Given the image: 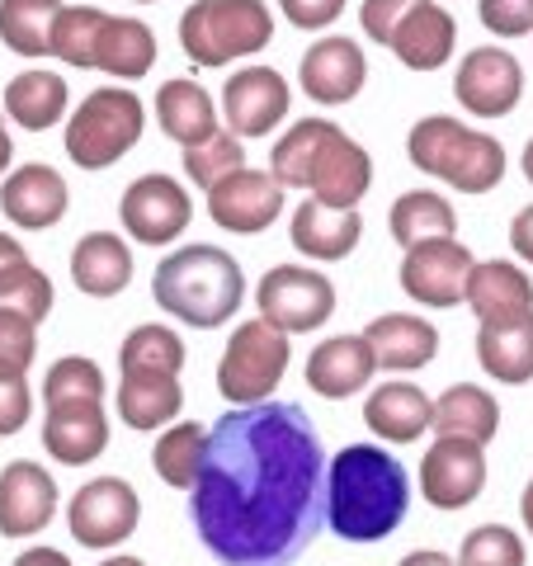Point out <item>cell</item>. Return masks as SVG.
<instances>
[{
    "label": "cell",
    "mask_w": 533,
    "mask_h": 566,
    "mask_svg": "<svg viewBox=\"0 0 533 566\" xmlns=\"http://www.w3.org/2000/svg\"><path fill=\"white\" fill-rule=\"evenodd\" d=\"M189 515L227 566H293L326 528V453L312 416L274 397L222 411Z\"/></svg>",
    "instance_id": "6da1fadb"
},
{
    "label": "cell",
    "mask_w": 533,
    "mask_h": 566,
    "mask_svg": "<svg viewBox=\"0 0 533 566\" xmlns=\"http://www.w3.org/2000/svg\"><path fill=\"white\" fill-rule=\"evenodd\" d=\"M411 510V472L383 444H345L326 463V528L345 543L393 538Z\"/></svg>",
    "instance_id": "7a4b0ae2"
},
{
    "label": "cell",
    "mask_w": 533,
    "mask_h": 566,
    "mask_svg": "<svg viewBox=\"0 0 533 566\" xmlns=\"http://www.w3.org/2000/svg\"><path fill=\"white\" fill-rule=\"evenodd\" d=\"M156 307L194 331L227 326L245 303V274L222 245H180L151 274Z\"/></svg>",
    "instance_id": "3957f363"
},
{
    "label": "cell",
    "mask_w": 533,
    "mask_h": 566,
    "mask_svg": "<svg viewBox=\"0 0 533 566\" xmlns=\"http://www.w3.org/2000/svg\"><path fill=\"white\" fill-rule=\"evenodd\" d=\"M411 166L453 185L458 193H491L505 180V142L491 133H477L453 114H425L411 137H406Z\"/></svg>",
    "instance_id": "277c9868"
},
{
    "label": "cell",
    "mask_w": 533,
    "mask_h": 566,
    "mask_svg": "<svg viewBox=\"0 0 533 566\" xmlns=\"http://www.w3.org/2000/svg\"><path fill=\"white\" fill-rule=\"evenodd\" d=\"M274 39V14L264 0H194L180 14V48L199 66H227L255 57Z\"/></svg>",
    "instance_id": "5b68a950"
},
{
    "label": "cell",
    "mask_w": 533,
    "mask_h": 566,
    "mask_svg": "<svg viewBox=\"0 0 533 566\" xmlns=\"http://www.w3.org/2000/svg\"><path fill=\"white\" fill-rule=\"evenodd\" d=\"M142 128H147V104L123 85H104V91L85 95L76 114L66 118L62 147L76 170H109L142 142Z\"/></svg>",
    "instance_id": "8992f818"
},
{
    "label": "cell",
    "mask_w": 533,
    "mask_h": 566,
    "mask_svg": "<svg viewBox=\"0 0 533 566\" xmlns=\"http://www.w3.org/2000/svg\"><path fill=\"white\" fill-rule=\"evenodd\" d=\"M289 359H293V345L279 326H270L264 316L241 322L218 359V392L232 406L270 401L279 392L283 374H289Z\"/></svg>",
    "instance_id": "52a82bcc"
},
{
    "label": "cell",
    "mask_w": 533,
    "mask_h": 566,
    "mask_svg": "<svg viewBox=\"0 0 533 566\" xmlns=\"http://www.w3.org/2000/svg\"><path fill=\"white\" fill-rule=\"evenodd\" d=\"M142 524V495L133 482L123 476H91L85 486H76L66 505V528L76 547H91V553H109L123 547Z\"/></svg>",
    "instance_id": "ba28073f"
},
{
    "label": "cell",
    "mask_w": 533,
    "mask_h": 566,
    "mask_svg": "<svg viewBox=\"0 0 533 566\" xmlns=\"http://www.w3.org/2000/svg\"><path fill=\"white\" fill-rule=\"evenodd\" d=\"M255 307L283 335H307L335 316V283L307 264H274L255 289Z\"/></svg>",
    "instance_id": "9c48e42d"
},
{
    "label": "cell",
    "mask_w": 533,
    "mask_h": 566,
    "mask_svg": "<svg viewBox=\"0 0 533 566\" xmlns=\"http://www.w3.org/2000/svg\"><path fill=\"white\" fill-rule=\"evenodd\" d=\"M194 203L189 189L175 175H142L123 189L118 199V222L137 245H170L189 232Z\"/></svg>",
    "instance_id": "30bf717a"
},
{
    "label": "cell",
    "mask_w": 533,
    "mask_h": 566,
    "mask_svg": "<svg viewBox=\"0 0 533 566\" xmlns=\"http://www.w3.org/2000/svg\"><path fill=\"white\" fill-rule=\"evenodd\" d=\"M472 251L458 237L420 241L401 255L397 283L401 293L420 307H458L468 297V274H472Z\"/></svg>",
    "instance_id": "8fae6325"
},
{
    "label": "cell",
    "mask_w": 533,
    "mask_h": 566,
    "mask_svg": "<svg viewBox=\"0 0 533 566\" xmlns=\"http://www.w3.org/2000/svg\"><path fill=\"white\" fill-rule=\"evenodd\" d=\"M453 95L477 118H505L520 109V99H524V66L505 48H472L468 57L458 62Z\"/></svg>",
    "instance_id": "7c38bea8"
},
{
    "label": "cell",
    "mask_w": 533,
    "mask_h": 566,
    "mask_svg": "<svg viewBox=\"0 0 533 566\" xmlns=\"http://www.w3.org/2000/svg\"><path fill=\"white\" fill-rule=\"evenodd\" d=\"M283 212V185L270 170L241 166L237 175H227L222 185L208 189V218L232 237H260L270 232Z\"/></svg>",
    "instance_id": "4fadbf2b"
},
{
    "label": "cell",
    "mask_w": 533,
    "mask_h": 566,
    "mask_svg": "<svg viewBox=\"0 0 533 566\" xmlns=\"http://www.w3.org/2000/svg\"><path fill=\"white\" fill-rule=\"evenodd\" d=\"M487 491V449L472 439H435L420 458V495L435 510H468Z\"/></svg>",
    "instance_id": "5bb4252c"
},
{
    "label": "cell",
    "mask_w": 533,
    "mask_h": 566,
    "mask_svg": "<svg viewBox=\"0 0 533 566\" xmlns=\"http://www.w3.org/2000/svg\"><path fill=\"white\" fill-rule=\"evenodd\" d=\"M289 81L283 71L274 66H241L227 76V91H222V114H227V133L245 137H264L274 133L283 118H289Z\"/></svg>",
    "instance_id": "9a60e30c"
},
{
    "label": "cell",
    "mask_w": 533,
    "mask_h": 566,
    "mask_svg": "<svg viewBox=\"0 0 533 566\" xmlns=\"http://www.w3.org/2000/svg\"><path fill=\"white\" fill-rule=\"evenodd\" d=\"M297 81H302V95L326 104H349L359 99L364 81H368V57L364 48L345 39V33H331V39H316L307 52H302V66H297Z\"/></svg>",
    "instance_id": "2e32d148"
},
{
    "label": "cell",
    "mask_w": 533,
    "mask_h": 566,
    "mask_svg": "<svg viewBox=\"0 0 533 566\" xmlns=\"http://www.w3.org/2000/svg\"><path fill=\"white\" fill-rule=\"evenodd\" d=\"M58 515V482L33 458H14L0 472V538H33Z\"/></svg>",
    "instance_id": "e0dca14e"
},
{
    "label": "cell",
    "mask_w": 533,
    "mask_h": 566,
    "mask_svg": "<svg viewBox=\"0 0 533 566\" xmlns=\"http://www.w3.org/2000/svg\"><path fill=\"white\" fill-rule=\"evenodd\" d=\"M43 449L62 468H91L109 449V411H104V401L43 406Z\"/></svg>",
    "instance_id": "ac0fdd59"
},
{
    "label": "cell",
    "mask_w": 533,
    "mask_h": 566,
    "mask_svg": "<svg viewBox=\"0 0 533 566\" xmlns=\"http://www.w3.org/2000/svg\"><path fill=\"white\" fill-rule=\"evenodd\" d=\"M373 189V156L364 142H354L345 128H335L322 151H316L307 193L326 208H359V199Z\"/></svg>",
    "instance_id": "d6986e66"
},
{
    "label": "cell",
    "mask_w": 533,
    "mask_h": 566,
    "mask_svg": "<svg viewBox=\"0 0 533 566\" xmlns=\"http://www.w3.org/2000/svg\"><path fill=\"white\" fill-rule=\"evenodd\" d=\"M66 203H71V189L62 180V170H52L48 161H29L20 170H10L6 185H0V208L24 232L58 227L66 218Z\"/></svg>",
    "instance_id": "ffe728a7"
},
{
    "label": "cell",
    "mask_w": 533,
    "mask_h": 566,
    "mask_svg": "<svg viewBox=\"0 0 533 566\" xmlns=\"http://www.w3.org/2000/svg\"><path fill=\"white\" fill-rule=\"evenodd\" d=\"M118 420L137 434H156L180 420L185 387L180 374H161V368H118Z\"/></svg>",
    "instance_id": "44dd1931"
},
{
    "label": "cell",
    "mask_w": 533,
    "mask_h": 566,
    "mask_svg": "<svg viewBox=\"0 0 533 566\" xmlns=\"http://www.w3.org/2000/svg\"><path fill=\"white\" fill-rule=\"evenodd\" d=\"M453 43H458L453 14L443 10L439 0H411L406 14L397 20L393 43H387V48L397 52L401 66H411V71H439V66H449Z\"/></svg>",
    "instance_id": "7402d4cb"
},
{
    "label": "cell",
    "mask_w": 533,
    "mask_h": 566,
    "mask_svg": "<svg viewBox=\"0 0 533 566\" xmlns=\"http://www.w3.org/2000/svg\"><path fill=\"white\" fill-rule=\"evenodd\" d=\"M477 326H495V322H520L533 312V279L524 264L514 260H482L468 274V297Z\"/></svg>",
    "instance_id": "603a6c76"
},
{
    "label": "cell",
    "mask_w": 533,
    "mask_h": 566,
    "mask_svg": "<svg viewBox=\"0 0 533 566\" xmlns=\"http://www.w3.org/2000/svg\"><path fill=\"white\" fill-rule=\"evenodd\" d=\"M364 340L373 349V364L387 374H420L439 354V331L416 312H383L378 322L364 326Z\"/></svg>",
    "instance_id": "cb8c5ba5"
},
{
    "label": "cell",
    "mask_w": 533,
    "mask_h": 566,
    "mask_svg": "<svg viewBox=\"0 0 533 566\" xmlns=\"http://www.w3.org/2000/svg\"><path fill=\"white\" fill-rule=\"evenodd\" d=\"M378 374L373 364V349L364 335H331L307 354V387L326 401H345V397H359L364 387Z\"/></svg>",
    "instance_id": "d4e9b609"
},
{
    "label": "cell",
    "mask_w": 533,
    "mask_h": 566,
    "mask_svg": "<svg viewBox=\"0 0 533 566\" xmlns=\"http://www.w3.org/2000/svg\"><path fill=\"white\" fill-rule=\"evenodd\" d=\"M289 237L307 260L335 264L354 255V245L364 237V218H359V208H326L316 199H302V208H293Z\"/></svg>",
    "instance_id": "484cf974"
},
{
    "label": "cell",
    "mask_w": 533,
    "mask_h": 566,
    "mask_svg": "<svg viewBox=\"0 0 533 566\" xmlns=\"http://www.w3.org/2000/svg\"><path fill=\"white\" fill-rule=\"evenodd\" d=\"M435 420V397L416 382H383L364 397V424L387 444H416L430 434Z\"/></svg>",
    "instance_id": "4316f807"
},
{
    "label": "cell",
    "mask_w": 533,
    "mask_h": 566,
    "mask_svg": "<svg viewBox=\"0 0 533 566\" xmlns=\"http://www.w3.org/2000/svg\"><path fill=\"white\" fill-rule=\"evenodd\" d=\"M71 279L85 297H118L133 283V245L118 232H85L71 251Z\"/></svg>",
    "instance_id": "83f0119b"
},
{
    "label": "cell",
    "mask_w": 533,
    "mask_h": 566,
    "mask_svg": "<svg viewBox=\"0 0 533 566\" xmlns=\"http://www.w3.org/2000/svg\"><path fill=\"white\" fill-rule=\"evenodd\" d=\"M430 430L439 439H472V444H491L501 430V401L477 382H453L449 392L435 397V420Z\"/></svg>",
    "instance_id": "f1b7e54d"
},
{
    "label": "cell",
    "mask_w": 533,
    "mask_h": 566,
    "mask_svg": "<svg viewBox=\"0 0 533 566\" xmlns=\"http://www.w3.org/2000/svg\"><path fill=\"white\" fill-rule=\"evenodd\" d=\"M66 109H71L66 76H58V71H48V66H29L6 85V114H10V123H20L24 133L58 128Z\"/></svg>",
    "instance_id": "f546056e"
},
{
    "label": "cell",
    "mask_w": 533,
    "mask_h": 566,
    "mask_svg": "<svg viewBox=\"0 0 533 566\" xmlns=\"http://www.w3.org/2000/svg\"><path fill=\"white\" fill-rule=\"evenodd\" d=\"M156 123H161V133L175 137L180 147H194V142H208L218 133V104H212V95L199 81L175 76L156 91Z\"/></svg>",
    "instance_id": "4dcf8cb0"
},
{
    "label": "cell",
    "mask_w": 533,
    "mask_h": 566,
    "mask_svg": "<svg viewBox=\"0 0 533 566\" xmlns=\"http://www.w3.org/2000/svg\"><path fill=\"white\" fill-rule=\"evenodd\" d=\"M477 364L505 387L529 382L533 378V312L520 316V322L477 326Z\"/></svg>",
    "instance_id": "1f68e13d"
},
{
    "label": "cell",
    "mask_w": 533,
    "mask_h": 566,
    "mask_svg": "<svg viewBox=\"0 0 533 566\" xmlns=\"http://www.w3.org/2000/svg\"><path fill=\"white\" fill-rule=\"evenodd\" d=\"M387 227H393V241L401 245V251H411V245H420V241L458 237V212L435 189H406L393 203V212H387Z\"/></svg>",
    "instance_id": "d6a6232c"
},
{
    "label": "cell",
    "mask_w": 533,
    "mask_h": 566,
    "mask_svg": "<svg viewBox=\"0 0 533 566\" xmlns=\"http://www.w3.org/2000/svg\"><path fill=\"white\" fill-rule=\"evenodd\" d=\"M156 62V33L142 20H123V14H109V24L100 33L95 48V66L109 71L114 81H142Z\"/></svg>",
    "instance_id": "836d02e7"
},
{
    "label": "cell",
    "mask_w": 533,
    "mask_h": 566,
    "mask_svg": "<svg viewBox=\"0 0 533 566\" xmlns=\"http://www.w3.org/2000/svg\"><path fill=\"white\" fill-rule=\"evenodd\" d=\"M203 449H208V424L199 420H175L156 434L151 444V468L166 486L175 491H189L199 482V468H203Z\"/></svg>",
    "instance_id": "e575fe53"
},
{
    "label": "cell",
    "mask_w": 533,
    "mask_h": 566,
    "mask_svg": "<svg viewBox=\"0 0 533 566\" xmlns=\"http://www.w3.org/2000/svg\"><path fill=\"white\" fill-rule=\"evenodd\" d=\"M62 0H0V43L14 57H52V24Z\"/></svg>",
    "instance_id": "d590c367"
},
{
    "label": "cell",
    "mask_w": 533,
    "mask_h": 566,
    "mask_svg": "<svg viewBox=\"0 0 533 566\" xmlns=\"http://www.w3.org/2000/svg\"><path fill=\"white\" fill-rule=\"evenodd\" d=\"M331 133H335L331 118H302V123H293V128L274 142V151H270V175H274L283 189H307L312 166H316V151H322V142H326Z\"/></svg>",
    "instance_id": "8d00e7d4"
},
{
    "label": "cell",
    "mask_w": 533,
    "mask_h": 566,
    "mask_svg": "<svg viewBox=\"0 0 533 566\" xmlns=\"http://www.w3.org/2000/svg\"><path fill=\"white\" fill-rule=\"evenodd\" d=\"M104 24H109V14L95 6H62L58 24H52V57L76 71H91Z\"/></svg>",
    "instance_id": "74e56055"
},
{
    "label": "cell",
    "mask_w": 533,
    "mask_h": 566,
    "mask_svg": "<svg viewBox=\"0 0 533 566\" xmlns=\"http://www.w3.org/2000/svg\"><path fill=\"white\" fill-rule=\"evenodd\" d=\"M118 368H161V374H185V340L170 326H137L123 335Z\"/></svg>",
    "instance_id": "f35d334b"
},
{
    "label": "cell",
    "mask_w": 533,
    "mask_h": 566,
    "mask_svg": "<svg viewBox=\"0 0 533 566\" xmlns=\"http://www.w3.org/2000/svg\"><path fill=\"white\" fill-rule=\"evenodd\" d=\"M241 166H245V142L237 133H227V128H218L208 142L185 147V175H189V185H199L203 193L212 185H222L227 175H237Z\"/></svg>",
    "instance_id": "ab89813d"
},
{
    "label": "cell",
    "mask_w": 533,
    "mask_h": 566,
    "mask_svg": "<svg viewBox=\"0 0 533 566\" xmlns=\"http://www.w3.org/2000/svg\"><path fill=\"white\" fill-rule=\"evenodd\" d=\"M66 401H104V368L85 354H66L43 374V406Z\"/></svg>",
    "instance_id": "60d3db41"
},
{
    "label": "cell",
    "mask_w": 533,
    "mask_h": 566,
    "mask_svg": "<svg viewBox=\"0 0 533 566\" xmlns=\"http://www.w3.org/2000/svg\"><path fill=\"white\" fill-rule=\"evenodd\" d=\"M458 566H524L529 547L510 524H477L472 534L458 543Z\"/></svg>",
    "instance_id": "b9f144b4"
},
{
    "label": "cell",
    "mask_w": 533,
    "mask_h": 566,
    "mask_svg": "<svg viewBox=\"0 0 533 566\" xmlns=\"http://www.w3.org/2000/svg\"><path fill=\"white\" fill-rule=\"evenodd\" d=\"M33 359H39V322L20 307L0 303V374L29 378Z\"/></svg>",
    "instance_id": "7bdbcfd3"
},
{
    "label": "cell",
    "mask_w": 533,
    "mask_h": 566,
    "mask_svg": "<svg viewBox=\"0 0 533 566\" xmlns=\"http://www.w3.org/2000/svg\"><path fill=\"white\" fill-rule=\"evenodd\" d=\"M0 303L29 312L33 322L43 326V322H48V312H52V303H58V293H52V279L39 270V264L24 260L20 270H10L6 283H0Z\"/></svg>",
    "instance_id": "ee69618b"
},
{
    "label": "cell",
    "mask_w": 533,
    "mask_h": 566,
    "mask_svg": "<svg viewBox=\"0 0 533 566\" xmlns=\"http://www.w3.org/2000/svg\"><path fill=\"white\" fill-rule=\"evenodd\" d=\"M477 14L495 39H529L533 33V0H482Z\"/></svg>",
    "instance_id": "f6af8a7d"
},
{
    "label": "cell",
    "mask_w": 533,
    "mask_h": 566,
    "mask_svg": "<svg viewBox=\"0 0 533 566\" xmlns=\"http://www.w3.org/2000/svg\"><path fill=\"white\" fill-rule=\"evenodd\" d=\"M29 420H33V392H29V378H10V374H0V439L20 434Z\"/></svg>",
    "instance_id": "bcb514c9"
},
{
    "label": "cell",
    "mask_w": 533,
    "mask_h": 566,
    "mask_svg": "<svg viewBox=\"0 0 533 566\" xmlns=\"http://www.w3.org/2000/svg\"><path fill=\"white\" fill-rule=\"evenodd\" d=\"M406 6H411V0H364V6H359V29L378 48H387V43H393L397 20L406 14Z\"/></svg>",
    "instance_id": "7dc6e473"
},
{
    "label": "cell",
    "mask_w": 533,
    "mask_h": 566,
    "mask_svg": "<svg viewBox=\"0 0 533 566\" xmlns=\"http://www.w3.org/2000/svg\"><path fill=\"white\" fill-rule=\"evenodd\" d=\"M279 10L293 29H326L341 20L345 0H279Z\"/></svg>",
    "instance_id": "c3c4849f"
},
{
    "label": "cell",
    "mask_w": 533,
    "mask_h": 566,
    "mask_svg": "<svg viewBox=\"0 0 533 566\" xmlns=\"http://www.w3.org/2000/svg\"><path fill=\"white\" fill-rule=\"evenodd\" d=\"M510 251L520 255L524 264H533V203L514 212V222H510Z\"/></svg>",
    "instance_id": "681fc988"
},
{
    "label": "cell",
    "mask_w": 533,
    "mask_h": 566,
    "mask_svg": "<svg viewBox=\"0 0 533 566\" xmlns=\"http://www.w3.org/2000/svg\"><path fill=\"white\" fill-rule=\"evenodd\" d=\"M24 260H29V255H24V245L14 241L10 232H0V283H6V274H10V270H20Z\"/></svg>",
    "instance_id": "f907efd6"
},
{
    "label": "cell",
    "mask_w": 533,
    "mask_h": 566,
    "mask_svg": "<svg viewBox=\"0 0 533 566\" xmlns=\"http://www.w3.org/2000/svg\"><path fill=\"white\" fill-rule=\"evenodd\" d=\"M14 566H71V557L58 547H29V553L14 557Z\"/></svg>",
    "instance_id": "816d5d0a"
},
{
    "label": "cell",
    "mask_w": 533,
    "mask_h": 566,
    "mask_svg": "<svg viewBox=\"0 0 533 566\" xmlns=\"http://www.w3.org/2000/svg\"><path fill=\"white\" fill-rule=\"evenodd\" d=\"M397 566H458L449 553H439V547H416V553H406Z\"/></svg>",
    "instance_id": "f5cc1de1"
},
{
    "label": "cell",
    "mask_w": 533,
    "mask_h": 566,
    "mask_svg": "<svg viewBox=\"0 0 533 566\" xmlns=\"http://www.w3.org/2000/svg\"><path fill=\"white\" fill-rule=\"evenodd\" d=\"M520 520H524L529 538H533V482H529V486H524V495H520Z\"/></svg>",
    "instance_id": "db71d44e"
},
{
    "label": "cell",
    "mask_w": 533,
    "mask_h": 566,
    "mask_svg": "<svg viewBox=\"0 0 533 566\" xmlns=\"http://www.w3.org/2000/svg\"><path fill=\"white\" fill-rule=\"evenodd\" d=\"M10 156H14V137L6 133V123H0V175L10 170Z\"/></svg>",
    "instance_id": "11a10c76"
},
{
    "label": "cell",
    "mask_w": 533,
    "mask_h": 566,
    "mask_svg": "<svg viewBox=\"0 0 533 566\" xmlns=\"http://www.w3.org/2000/svg\"><path fill=\"white\" fill-rule=\"evenodd\" d=\"M100 566H147L142 557H133V553H114V557H104Z\"/></svg>",
    "instance_id": "9f6ffc18"
},
{
    "label": "cell",
    "mask_w": 533,
    "mask_h": 566,
    "mask_svg": "<svg viewBox=\"0 0 533 566\" xmlns=\"http://www.w3.org/2000/svg\"><path fill=\"white\" fill-rule=\"evenodd\" d=\"M524 180L533 185V137H529V147H524Z\"/></svg>",
    "instance_id": "6f0895ef"
},
{
    "label": "cell",
    "mask_w": 533,
    "mask_h": 566,
    "mask_svg": "<svg viewBox=\"0 0 533 566\" xmlns=\"http://www.w3.org/2000/svg\"><path fill=\"white\" fill-rule=\"evenodd\" d=\"M133 6H147V0H133Z\"/></svg>",
    "instance_id": "680465c9"
}]
</instances>
